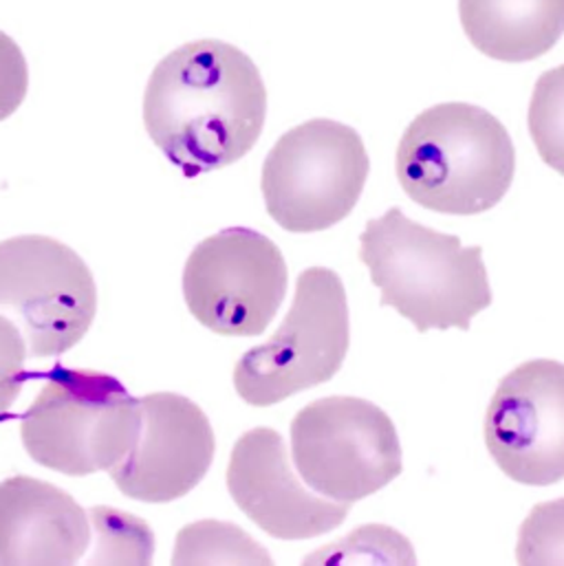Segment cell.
<instances>
[{
	"instance_id": "ac0fdd59",
	"label": "cell",
	"mask_w": 564,
	"mask_h": 566,
	"mask_svg": "<svg viewBox=\"0 0 564 566\" xmlns=\"http://www.w3.org/2000/svg\"><path fill=\"white\" fill-rule=\"evenodd\" d=\"M519 565H564V499L539 503L519 530Z\"/></svg>"
},
{
	"instance_id": "2e32d148",
	"label": "cell",
	"mask_w": 564,
	"mask_h": 566,
	"mask_svg": "<svg viewBox=\"0 0 564 566\" xmlns=\"http://www.w3.org/2000/svg\"><path fill=\"white\" fill-rule=\"evenodd\" d=\"M91 521L97 534V547L91 565L108 563V565H148L155 554V536L150 527L119 510L111 507H93Z\"/></svg>"
},
{
	"instance_id": "9a60e30c",
	"label": "cell",
	"mask_w": 564,
	"mask_h": 566,
	"mask_svg": "<svg viewBox=\"0 0 564 566\" xmlns=\"http://www.w3.org/2000/svg\"><path fill=\"white\" fill-rule=\"evenodd\" d=\"M272 565V556L232 523L201 521L177 536L173 565Z\"/></svg>"
},
{
	"instance_id": "7a4b0ae2",
	"label": "cell",
	"mask_w": 564,
	"mask_h": 566,
	"mask_svg": "<svg viewBox=\"0 0 564 566\" xmlns=\"http://www.w3.org/2000/svg\"><path fill=\"white\" fill-rule=\"evenodd\" d=\"M359 261L382 291V306H393L419 333L468 331L492 304L483 250L463 248L459 237L419 226L399 208L366 223Z\"/></svg>"
},
{
	"instance_id": "ba28073f",
	"label": "cell",
	"mask_w": 564,
	"mask_h": 566,
	"mask_svg": "<svg viewBox=\"0 0 564 566\" xmlns=\"http://www.w3.org/2000/svg\"><path fill=\"white\" fill-rule=\"evenodd\" d=\"M0 308L18 319L29 357H53L88 333L97 286L69 245L38 234L13 237L0 243Z\"/></svg>"
},
{
	"instance_id": "8992f818",
	"label": "cell",
	"mask_w": 564,
	"mask_h": 566,
	"mask_svg": "<svg viewBox=\"0 0 564 566\" xmlns=\"http://www.w3.org/2000/svg\"><path fill=\"white\" fill-rule=\"evenodd\" d=\"M348 344L351 322L342 279L326 268H309L297 276L281 328L237 364V392L257 408L281 403L333 379Z\"/></svg>"
},
{
	"instance_id": "4fadbf2b",
	"label": "cell",
	"mask_w": 564,
	"mask_h": 566,
	"mask_svg": "<svg viewBox=\"0 0 564 566\" xmlns=\"http://www.w3.org/2000/svg\"><path fill=\"white\" fill-rule=\"evenodd\" d=\"M88 543V518L71 494L31 476L0 483V565H73Z\"/></svg>"
},
{
	"instance_id": "3957f363",
	"label": "cell",
	"mask_w": 564,
	"mask_h": 566,
	"mask_svg": "<svg viewBox=\"0 0 564 566\" xmlns=\"http://www.w3.org/2000/svg\"><path fill=\"white\" fill-rule=\"evenodd\" d=\"M397 179L417 206L455 217L492 210L512 188L516 148L485 108L448 102L417 115L397 146Z\"/></svg>"
},
{
	"instance_id": "9c48e42d",
	"label": "cell",
	"mask_w": 564,
	"mask_h": 566,
	"mask_svg": "<svg viewBox=\"0 0 564 566\" xmlns=\"http://www.w3.org/2000/svg\"><path fill=\"white\" fill-rule=\"evenodd\" d=\"M286 263L261 232L230 228L203 239L186 261L184 297L199 324L226 337L265 333L286 295Z\"/></svg>"
},
{
	"instance_id": "e0dca14e",
	"label": "cell",
	"mask_w": 564,
	"mask_h": 566,
	"mask_svg": "<svg viewBox=\"0 0 564 566\" xmlns=\"http://www.w3.org/2000/svg\"><path fill=\"white\" fill-rule=\"evenodd\" d=\"M528 119L541 159L564 177V64L539 77Z\"/></svg>"
},
{
	"instance_id": "52a82bcc",
	"label": "cell",
	"mask_w": 564,
	"mask_h": 566,
	"mask_svg": "<svg viewBox=\"0 0 564 566\" xmlns=\"http://www.w3.org/2000/svg\"><path fill=\"white\" fill-rule=\"evenodd\" d=\"M291 452L300 479L320 496L357 503L404 470L390 417L359 397H324L291 421Z\"/></svg>"
},
{
	"instance_id": "5bb4252c",
	"label": "cell",
	"mask_w": 564,
	"mask_h": 566,
	"mask_svg": "<svg viewBox=\"0 0 564 566\" xmlns=\"http://www.w3.org/2000/svg\"><path fill=\"white\" fill-rule=\"evenodd\" d=\"M468 40L499 62L539 60L564 33V0H459Z\"/></svg>"
},
{
	"instance_id": "d6986e66",
	"label": "cell",
	"mask_w": 564,
	"mask_h": 566,
	"mask_svg": "<svg viewBox=\"0 0 564 566\" xmlns=\"http://www.w3.org/2000/svg\"><path fill=\"white\" fill-rule=\"evenodd\" d=\"M29 357L22 331L0 315V421L11 417V406L18 399L27 379L24 359Z\"/></svg>"
},
{
	"instance_id": "277c9868",
	"label": "cell",
	"mask_w": 564,
	"mask_h": 566,
	"mask_svg": "<svg viewBox=\"0 0 564 566\" xmlns=\"http://www.w3.org/2000/svg\"><path fill=\"white\" fill-rule=\"evenodd\" d=\"M142 423V401L122 381L91 368L55 364L22 415L27 454L66 476H88L115 468L133 448Z\"/></svg>"
},
{
	"instance_id": "30bf717a",
	"label": "cell",
	"mask_w": 564,
	"mask_h": 566,
	"mask_svg": "<svg viewBox=\"0 0 564 566\" xmlns=\"http://www.w3.org/2000/svg\"><path fill=\"white\" fill-rule=\"evenodd\" d=\"M485 446L516 483L564 479V364L532 359L505 375L485 415Z\"/></svg>"
},
{
	"instance_id": "ffe728a7",
	"label": "cell",
	"mask_w": 564,
	"mask_h": 566,
	"mask_svg": "<svg viewBox=\"0 0 564 566\" xmlns=\"http://www.w3.org/2000/svg\"><path fill=\"white\" fill-rule=\"evenodd\" d=\"M29 69L20 46L0 31V122L11 117L27 97Z\"/></svg>"
},
{
	"instance_id": "8fae6325",
	"label": "cell",
	"mask_w": 564,
	"mask_h": 566,
	"mask_svg": "<svg viewBox=\"0 0 564 566\" xmlns=\"http://www.w3.org/2000/svg\"><path fill=\"white\" fill-rule=\"evenodd\" d=\"M142 423L130 452L108 470L119 492L142 503H170L190 494L215 461V430L188 397L155 392L139 399Z\"/></svg>"
},
{
	"instance_id": "5b68a950",
	"label": "cell",
	"mask_w": 564,
	"mask_h": 566,
	"mask_svg": "<svg viewBox=\"0 0 564 566\" xmlns=\"http://www.w3.org/2000/svg\"><path fill=\"white\" fill-rule=\"evenodd\" d=\"M370 159L357 130L309 119L284 133L263 164L261 190L270 217L291 234L324 232L357 206Z\"/></svg>"
},
{
	"instance_id": "6da1fadb",
	"label": "cell",
	"mask_w": 564,
	"mask_h": 566,
	"mask_svg": "<svg viewBox=\"0 0 564 566\" xmlns=\"http://www.w3.org/2000/svg\"><path fill=\"white\" fill-rule=\"evenodd\" d=\"M265 115L259 66L221 40H195L168 53L144 95L146 133L188 179L243 159L257 146Z\"/></svg>"
},
{
	"instance_id": "7c38bea8",
	"label": "cell",
	"mask_w": 564,
	"mask_h": 566,
	"mask_svg": "<svg viewBox=\"0 0 564 566\" xmlns=\"http://www.w3.org/2000/svg\"><path fill=\"white\" fill-rule=\"evenodd\" d=\"M228 492L239 510L279 541H309L340 527L348 503L311 494L291 472L281 432L254 428L232 448Z\"/></svg>"
}]
</instances>
